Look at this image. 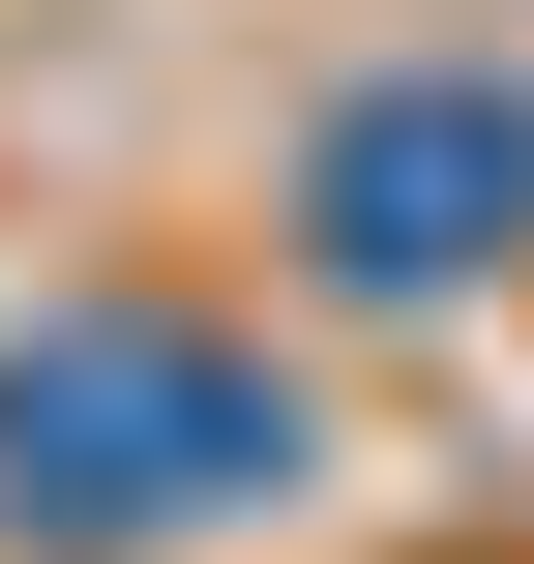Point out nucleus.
<instances>
[{
	"mask_svg": "<svg viewBox=\"0 0 534 564\" xmlns=\"http://www.w3.org/2000/svg\"><path fill=\"white\" fill-rule=\"evenodd\" d=\"M268 476H297V387L208 357V327H149V297H89V327L0 357V506L30 535H178V506H268Z\"/></svg>",
	"mask_w": 534,
	"mask_h": 564,
	"instance_id": "1",
	"label": "nucleus"
},
{
	"mask_svg": "<svg viewBox=\"0 0 534 564\" xmlns=\"http://www.w3.org/2000/svg\"><path fill=\"white\" fill-rule=\"evenodd\" d=\"M534 238V89H357L327 119V268L357 297H446Z\"/></svg>",
	"mask_w": 534,
	"mask_h": 564,
	"instance_id": "2",
	"label": "nucleus"
}]
</instances>
